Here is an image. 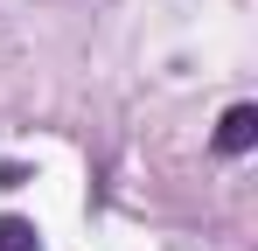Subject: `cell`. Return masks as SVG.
<instances>
[{
    "instance_id": "cell-2",
    "label": "cell",
    "mask_w": 258,
    "mask_h": 251,
    "mask_svg": "<svg viewBox=\"0 0 258 251\" xmlns=\"http://www.w3.org/2000/svg\"><path fill=\"white\" fill-rule=\"evenodd\" d=\"M42 237H35V223L28 216H0V251H35Z\"/></svg>"
},
{
    "instance_id": "cell-1",
    "label": "cell",
    "mask_w": 258,
    "mask_h": 251,
    "mask_svg": "<svg viewBox=\"0 0 258 251\" xmlns=\"http://www.w3.org/2000/svg\"><path fill=\"white\" fill-rule=\"evenodd\" d=\"M251 140H258V105H230L216 126V154H244Z\"/></svg>"
}]
</instances>
